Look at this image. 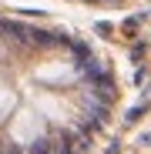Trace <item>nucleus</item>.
<instances>
[{"label":"nucleus","mask_w":151,"mask_h":154,"mask_svg":"<svg viewBox=\"0 0 151 154\" xmlns=\"http://www.w3.org/2000/svg\"><path fill=\"white\" fill-rule=\"evenodd\" d=\"M114 100V70L84 37L0 17V154H84Z\"/></svg>","instance_id":"f257e3e1"}]
</instances>
